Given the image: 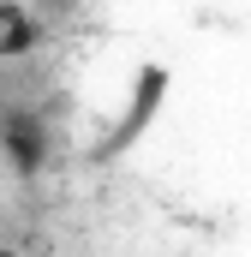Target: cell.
Wrapping results in <instances>:
<instances>
[{"instance_id":"1","label":"cell","mask_w":251,"mask_h":257,"mask_svg":"<svg viewBox=\"0 0 251 257\" xmlns=\"http://www.w3.org/2000/svg\"><path fill=\"white\" fill-rule=\"evenodd\" d=\"M168 96H174V72H168L162 60H144V66H138V78H132V90H126V108L114 114V126L102 132V144H96L90 156H96V162H120L126 150L156 126V114H162Z\"/></svg>"},{"instance_id":"2","label":"cell","mask_w":251,"mask_h":257,"mask_svg":"<svg viewBox=\"0 0 251 257\" xmlns=\"http://www.w3.org/2000/svg\"><path fill=\"white\" fill-rule=\"evenodd\" d=\"M0 156L18 180H42L48 156H54V132L36 108H6L0 114Z\"/></svg>"},{"instance_id":"3","label":"cell","mask_w":251,"mask_h":257,"mask_svg":"<svg viewBox=\"0 0 251 257\" xmlns=\"http://www.w3.org/2000/svg\"><path fill=\"white\" fill-rule=\"evenodd\" d=\"M42 36H48V24H42L24 0H0V60H24V54H36Z\"/></svg>"}]
</instances>
